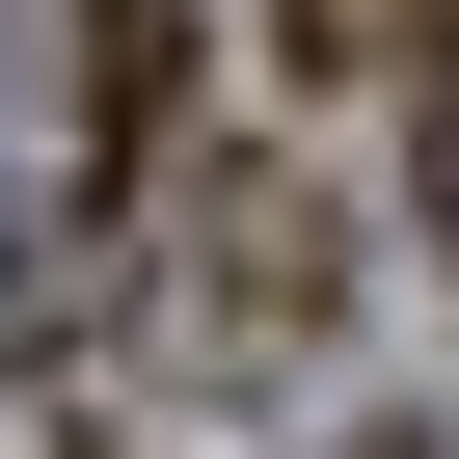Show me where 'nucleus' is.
<instances>
[{"label":"nucleus","instance_id":"nucleus-1","mask_svg":"<svg viewBox=\"0 0 459 459\" xmlns=\"http://www.w3.org/2000/svg\"><path fill=\"white\" fill-rule=\"evenodd\" d=\"M325 298H351V216H325L298 162H216V189H189V351H298Z\"/></svg>","mask_w":459,"mask_h":459},{"label":"nucleus","instance_id":"nucleus-2","mask_svg":"<svg viewBox=\"0 0 459 459\" xmlns=\"http://www.w3.org/2000/svg\"><path fill=\"white\" fill-rule=\"evenodd\" d=\"M55 108H82V189H135L189 135V28H162V0H55Z\"/></svg>","mask_w":459,"mask_h":459},{"label":"nucleus","instance_id":"nucleus-3","mask_svg":"<svg viewBox=\"0 0 459 459\" xmlns=\"http://www.w3.org/2000/svg\"><path fill=\"white\" fill-rule=\"evenodd\" d=\"M298 55H405V82H459V0H298Z\"/></svg>","mask_w":459,"mask_h":459}]
</instances>
